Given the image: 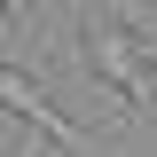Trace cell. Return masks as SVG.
Here are the masks:
<instances>
[{
  "label": "cell",
  "mask_w": 157,
  "mask_h": 157,
  "mask_svg": "<svg viewBox=\"0 0 157 157\" xmlns=\"http://www.w3.org/2000/svg\"><path fill=\"white\" fill-rule=\"evenodd\" d=\"M78 47H86V71H94L110 94H126L141 118H157V47H149L141 32H126V24L102 16V8H86Z\"/></svg>",
  "instance_id": "6da1fadb"
},
{
  "label": "cell",
  "mask_w": 157,
  "mask_h": 157,
  "mask_svg": "<svg viewBox=\"0 0 157 157\" xmlns=\"http://www.w3.org/2000/svg\"><path fill=\"white\" fill-rule=\"evenodd\" d=\"M0 110L16 118V126H32V134L63 141V149H94V141H86V134L71 126V118H63L55 102H47V86H39V78L24 71V63H8V55H0Z\"/></svg>",
  "instance_id": "7a4b0ae2"
},
{
  "label": "cell",
  "mask_w": 157,
  "mask_h": 157,
  "mask_svg": "<svg viewBox=\"0 0 157 157\" xmlns=\"http://www.w3.org/2000/svg\"><path fill=\"white\" fill-rule=\"evenodd\" d=\"M8 39H16V16H8V0H0V47H8Z\"/></svg>",
  "instance_id": "3957f363"
},
{
  "label": "cell",
  "mask_w": 157,
  "mask_h": 157,
  "mask_svg": "<svg viewBox=\"0 0 157 157\" xmlns=\"http://www.w3.org/2000/svg\"><path fill=\"white\" fill-rule=\"evenodd\" d=\"M16 157H47V141H39V134H24V149H16Z\"/></svg>",
  "instance_id": "277c9868"
}]
</instances>
